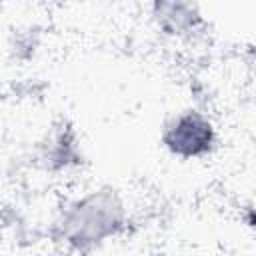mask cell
<instances>
[{"label": "cell", "instance_id": "6da1fadb", "mask_svg": "<svg viewBox=\"0 0 256 256\" xmlns=\"http://www.w3.org/2000/svg\"><path fill=\"white\" fill-rule=\"evenodd\" d=\"M130 224L128 202L120 190L100 184L68 196L52 220L56 246L70 256H88L118 240Z\"/></svg>", "mask_w": 256, "mask_h": 256}, {"label": "cell", "instance_id": "7a4b0ae2", "mask_svg": "<svg viewBox=\"0 0 256 256\" xmlns=\"http://www.w3.org/2000/svg\"><path fill=\"white\" fill-rule=\"evenodd\" d=\"M160 144L178 160H202L218 146V128L206 110L184 106L162 124Z\"/></svg>", "mask_w": 256, "mask_h": 256}, {"label": "cell", "instance_id": "3957f363", "mask_svg": "<svg viewBox=\"0 0 256 256\" xmlns=\"http://www.w3.org/2000/svg\"><path fill=\"white\" fill-rule=\"evenodd\" d=\"M152 18L158 30L172 38H188L202 26L200 8L190 2H156Z\"/></svg>", "mask_w": 256, "mask_h": 256}, {"label": "cell", "instance_id": "277c9868", "mask_svg": "<svg viewBox=\"0 0 256 256\" xmlns=\"http://www.w3.org/2000/svg\"><path fill=\"white\" fill-rule=\"evenodd\" d=\"M78 158H80V144L70 128H58L48 136L42 152V160L46 162L48 168L66 172L68 168L78 164Z\"/></svg>", "mask_w": 256, "mask_h": 256}, {"label": "cell", "instance_id": "5b68a950", "mask_svg": "<svg viewBox=\"0 0 256 256\" xmlns=\"http://www.w3.org/2000/svg\"><path fill=\"white\" fill-rule=\"evenodd\" d=\"M38 256H70V254H66L62 250H56V252H46V254H38Z\"/></svg>", "mask_w": 256, "mask_h": 256}]
</instances>
